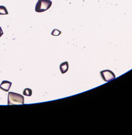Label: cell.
Masks as SVG:
<instances>
[{
  "mask_svg": "<svg viewBox=\"0 0 132 135\" xmlns=\"http://www.w3.org/2000/svg\"><path fill=\"white\" fill-rule=\"evenodd\" d=\"M24 103V97L18 93L9 92L8 94V105H14Z\"/></svg>",
  "mask_w": 132,
  "mask_h": 135,
  "instance_id": "1",
  "label": "cell"
},
{
  "mask_svg": "<svg viewBox=\"0 0 132 135\" xmlns=\"http://www.w3.org/2000/svg\"><path fill=\"white\" fill-rule=\"evenodd\" d=\"M52 2L50 0H39L35 6V11L38 13L43 12L48 9L52 6Z\"/></svg>",
  "mask_w": 132,
  "mask_h": 135,
  "instance_id": "2",
  "label": "cell"
},
{
  "mask_svg": "<svg viewBox=\"0 0 132 135\" xmlns=\"http://www.w3.org/2000/svg\"><path fill=\"white\" fill-rule=\"evenodd\" d=\"M100 75L103 79L106 82L109 81L116 78L114 73L109 70H105L101 71Z\"/></svg>",
  "mask_w": 132,
  "mask_h": 135,
  "instance_id": "3",
  "label": "cell"
},
{
  "mask_svg": "<svg viewBox=\"0 0 132 135\" xmlns=\"http://www.w3.org/2000/svg\"><path fill=\"white\" fill-rule=\"evenodd\" d=\"M12 82L6 81V80H4L2 82L1 84H0V89L5 92H8L12 85Z\"/></svg>",
  "mask_w": 132,
  "mask_h": 135,
  "instance_id": "4",
  "label": "cell"
},
{
  "mask_svg": "<svg viewBox=\"0 0 132 135\" xmlns=\"http://www.w3.org/2000/svg\"><path fill=\"white\" fill-rule=\"evenodd\" d=\"M60 72L62 74L66 73L68 70V62H64L60 64L59 66Z\"/></svg>",
  "mask_w": 132,
  "mask_h": 135,
  "instance_id": "5",
  "label": "cell"
},
{
  "mask_svg": "<svg viewBox=\"0 0 132 135\" xmlns=\"http://www.w3.org/2000/svg\"><path fill=\"white\" fill-rule=\"evenodd\" d=\"M23 95H26V96H28V97H30L32 95V91L31 89L29 88H26L23 91Z\"/></svg>",
  "mask_w": 132,
  "mask_h": 135,
  "instance_id": "6",
  "label": "cell"
},
{
  "mask_svg": "<svg viewBox=\"0 0 132 135\" xmlns=\"http://www.w3.org/2000/svg\"><path fill=\"white\" fill-rule=\"evenodd\" d=\"M8 14L6 8L4 6H0V15H7Z\"/></svg>",
  "mask_w": 132,
  "mask_h": 135,
  "instance_id": "7",
  "label": "cell"
},
{
  "mask_svg": "<svg viewBox=\"0 0 132 135\" xmlns=\"http://www.w3.org/2000/svg\"><path fill=\"white\" fill-rule=\"evenodd\" d=\"M60 33H61V32L60 31H59L58 30H56V29H55L52 31V35H54V36H57V35H60Z\"/></svg>",
  "mask_w": 132,
  "mask_h": 135,
  "instance_id": "8",
  "label": "cell"
},
{
  "mask_svg": "<svg viewBox=\"0 0 132 135\" xmlns=\"http://www.w3.org/2000/svg\"><path fill=\"white\" fill-rule=\"evenodd\" d=\"M3 35V32L2 31V29L1 28V27L0 26V37Z\"/></svg>",
  "mask_w": 132,
  "mask_h": 135,
  "instance_id": "9",
  "label": "cell"
},
{
  "mask_svg": "<svg viewBox=\"0 0 132 135\" xmlns=\"http://www.w3.org/2000/svg\"><path fill=\"white\" fill-rule=\"evenodd\" d=\"M38 1H39V0H38Z\"/></svg>",
  "mask_w": 132,
  "mask_h": 135,
  "instance_id": "10",
  "label": "cell"
}]
</instances>
